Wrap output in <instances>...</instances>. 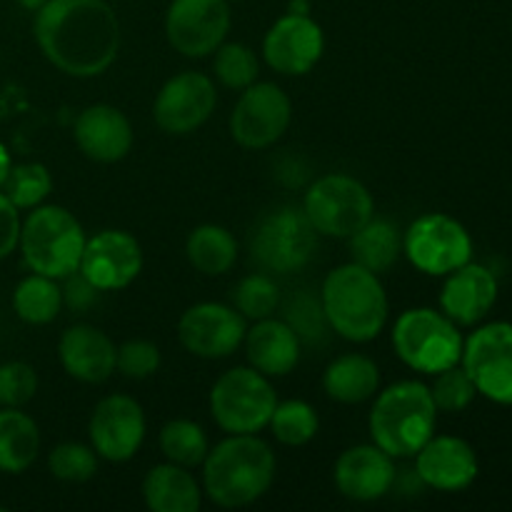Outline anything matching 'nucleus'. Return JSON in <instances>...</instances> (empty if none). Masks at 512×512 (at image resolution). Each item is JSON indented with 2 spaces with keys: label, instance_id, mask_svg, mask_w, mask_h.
<instances>
[{
  "label": "nucleus",
  "instance_id": "obj_36",
  "mask_svg": "<svg viewBox=\"0 0 512 512\" xmlns=\"http://www.w3.org/2000/svg\"><path fill=\"white\" fill-rule=\"evenodd\" d=\"M98 460L93 445L60 443L48 453V470L60 483H88L98 473Z\"/></svg>",
  "mask_w": 512,
  "mask_h": 512
},
{
  "label": "nucleus",
  "instance_id": "obj_11",
  "mask_svg": "<svg viewBox=\"0 0 512 512\" xmlns=\"http://www.w3.org/2000/svg\"><path fill=\"white\" fill-rule=\"evenodd\" d=\"M293 103L275 83L248 85L230 113V135L245 150H265L278 143L290 128Z\"/></svg>",
  "mask_w": 512,
  "mask_h": 512
},
{
  "label": "nucleus",
  "instance_id": "obj_5",
  "mask_svg": "<svg viewBox=\"0 0 512 512\" xmlns=\"http://www.w3.org/2000/svg\"><path fill=\"white\" fill-rule=\"evenodd\" d=\"M85 230L70 210L60 205H38L20 228V253L33 273L65 280L80 268Z\"/></svg>",
  "mask_w": 512,
  "mask_h": 512
},
{
  "label": "nucleus",
  "instance_id": "obj_28",
  "mask_svg": "<svg viewBox=\"0 0 512 512\" xmlns=\"http://www.w3.org/2000/svg\"><path fill=\"white\" fill-rule=\"evenodd\" d=\"M348 240L353 263L378 275L388 273L403 253V235H400L398 225L385 218H375V215Z\"/></svg>",
  "mask_w": 512,
  "mask_h": 512
},
{
  "label": "nucleus",
  "instance_id": "obj_40",
  "mask_svg": "<svg viewBox=\"0 0 512 512\" xmlns=\"http://www.w3.org/2000/svg\"><path fill=\"white\" fill-rule=\"evenodd\" d=\"M160 348L150 340H128L118 348L115 370L130 380H145L158 373L160 368Z\"/></svg>",
  "mask_w": 512,
  "mask_h": 512
},
{
  "label": "nucleus",
  "instance_id": "obj_16",
  "mask_svg": "<svg viewBox=\"0 0 512 512\" xmlns=\"http://www.w3.org/2000/svg\"><path fill=\"white\" fill-rule=\"evenodd\" d=\"M218 105V90L205 73L183 70L173 75L160 88L153 103V120L163 133L188 135L195 133Z\"/></svg>",
  "mask_w": 512,
  "mask_h": 512
},
{
  "label": "nucleus",
  "instance_id": "obj_33",
  "mask_svg": "<svg viewBox=\"0 0 512 512\" xmlns=\"http://www.w3.org/2000/svg\"><path fill=\"white\" fill-rule=\"evenodd\" d=\"M0 190L18 210H33L43 205V200L50 195L53 178L43 163H18L10 165L8 178Z\"/></svg>",
  "mask_w": 512,
  "mask_h": 512
},
{
  "label": "nucleus",
  "instance_id": "obj_32",
  "mask_svg": "<svg viewBox=\"0 0 512 512\" xmlns=\"http://www.w3.org/2000/svg\"><path fill=\"white\" fill-rule=\"evenodd\" d=\"M268 428L285 448H303L318 435L320 418L313 405L305 400H283V403L278 400Z\"/></svg>",
  "mask_w": 512,
  "mask_h": 512
},
{
  "label": "nucleus",
  "instance_id": "obj_35",
  "mask_svg": "<svg viewBox=\"0 0 512 512\" xmlns=\"http://www.w3.org/2000/svg\"><path fill=\"white\" fill-rule=\"evenodd\" d=\"M213 55V73L225 88L245 90L258 80L260 60L250 45L223 43Z\"/></svg>",
  "mask_w": 512,
  "mask_h": 512
},
{
  "label": "nucleus",
  "instance_id": "obj_30",
  "mask_svg": "<svg viewBox=\"0 0 512 512\" xmlns=\"http://www.w3.org/2000/svg\"><path fill=\"white\" fill-rule=\"evenodd\" d=\"M63 288L58 280L48 275L33 273L15 285L13 308L23 323L30 325H48L63 310Z\"/></svg>",
  "mask_w": 512,
  "mask_h": 512
},
{
  "label": "nucleus",
  "instance_id": "obj_25",
  "mask_svg": "<svg viewBox=\"0 0 512 512\" xmlns=\"http://www.w3.org/2000/svg\"><path fill=\"white\" fill-rule=\"evenodd\" d=\"M143 500L153 512H198L203 505V485L190 468L165 460L143 478Z\"/></svg>",
  "mask_w": 512,
  "mask_h": 512
},
{
  "label": "nucleus",
  "instance_id": "obj_39",
  "mask_svg": "<svg viewBox=\"0 0 512 512\" xmlns=\"http://www.w3.org/2000/svg\"><path fill=\"white\" fill-rule=\"evenodd\" d=\"M35 393H38V373L33 365L20 363V360L0 365V405L3 408H23L35 398Z\"/></svg>",
  "mask_w": 512,
  "mask_h": 512
},
{
  "label": "nucleus",
  "instance_id": "obj_42",
  "mask_svg": "<svg viewBox=\"0 0 512 512\" xmlns=\"http://www.w3.org/2000/svg\"><path fill=\"white\" fill-rule=\"evenodd\" d=\"M100 290L95 285H90L83 275L75 270L73 275L65 278V290H63V303L70 305L73 310H85L95 303Z\"/></svg>",
  "mask_w": 512,
  "mask_h": 512
},
{
  "label": "nucleus",
  "instance_id": "obj_1",
  "mask_svg": "<svg viewBox=\"0 0 512 512\" xmlns=\"http://www.w3.org/2000/svg\"><path fill=\"white\" fill-rule=\"evenodd\" d=\"M35 43L70 78H98L115 63L120 23L105 0H48L35 10Z\"/></svg>",
  "mask_w": 512,
  "mask_h": 512
},
{
  "label": "nucleus",
  "instance_id": "obj_13",
  "mask_svg": "<svg viewBox=\"0 0 512 512\" xmlns=\"http://www.w3.org/2000/svg\"><path fill=\"white\" fill-rule=\"evenodd\" d=\"M465 373L478 395L498 405H512V323H488L463 345Z\"/></svg>",
  "mask_w": 512,
  "mask_h": 512
},
{
  "label": "nucleus",
  "instance_id": "obj_15",
  "mask_svg": "<svg viewBox=\"0 0 512 512\" xmlns=\"http://www.w3.org/2000/svg\"><path fill=\"white\" fill-rule=\"evenodd\" d=\"M245 330L248 320L225 303H195L178 320L183 348L203 360L230 358L243 345Z\"/></svg>",
  "mask_w": 512,
  "mask_h": 512
},
{
  "label": "nucleus",
  "instance_id": "obj_23",
  "mask_svg": "<svg viewBox=\"0 0 512 512\" xmlns=\"http://www.w3.org/2000/svg\"><path fill=\"white\" fill-rule=\"evenodd\" d=\"M498 300V280L485 265L465 263L448 273L440 293V308L455 325H478Z\"/></svg>",
  "mask_w": 512,
  "mask_h": 512
},
{
  "label": "nucleus",
  "instance_id": "obj_10",
  "mask_svg": "<svg viewBox=\"0 0 512 512\" xmlns=\"http://www.w3.org/2000/svg\"><path fill=\"white\" fill-rule=\"evenodd\" d=\"M315 228L303 210L280 208L260 220L250 250L253 260L265 273L290 275L303 270L315 253Z\"/></svg>",
  "mask_w": 512,
  "mask_h": 512
},
{
  "label": "nucleus",
  "instance_id": "obj_44",
  "mask_svg": "<svg viewBox=\"0 0 512 512\" xmlns=\"http://www.w3.org/2000/svg\"><path fill=\"white\" fill-rule=\"evenodd\" d=\"M18 3L23 5L25 10H33V13H35V10H40V8H43V5L48 3V0H18Z\"/></svg>",
  "mask_w": 512,
  "mask_h": 512
},
{
  "label": "nucleus",
  "instance_id": "obj_27",
  "mask_svg": "<svg viewBox=\"0 0 512 512\" xmlns=\"http://www.w3.org/2000/svg\"><path fill=\"white\" fill-rule=\"evenodd\" d=\"M40 430L20 408L0 410V473L20 475L38 460Z\"/></svg>",
  "mask_w": 512,
  "mask_h": 512
},
{
  "label": "nucleus",
  "instance_id": "obj_2",
  "mask_svg": "<svg viewBox=\"0 0 512 512\" xmlns=\"http://www.w3.org/2000/svg\"><path fill=\"white\" fill-rule=\"evenodd\" d=\"M275 453L258 435H228L203 460V495L225 510L258 503L275 483Z\"/></svg>",
  "mask_w": 512,
  "mask_h": 512
},
{
  "label": "nucleus",
  "instance_id": "obj_43",
  "mask_svg": "<svg viewBox=\"0 0 512 512\" xmlns=\"http://www.w3.org/2000/svg\"><path fill=\"white\" fill-rule=\"evenodd\" d=\"M10 155H8V148H5L3 143H0V188H3L5 178H8V170H10Z\"/></svg>",
  "mask_w": 512,
  "mask_h": 512
},
{
  "label": "nucleus",
  "instance_id": "obj_14",
  "mask_svg": "<svg viewBox=\"0 0 512 512\" xmlns=\"http://www.w3.org/2000/svg\"><path fill=\"white\" fill-rule=\"evenodd\" d=\"M148 420L143 405L125 393L105 395L93 408L88 423V438L100 460L128 463L138 455L145 440Z\"/></svg>",
  "mask_w": 512,
  "mask_h": 512
},
{
  "label": "nucleus",
  "instance_id": "obj_45",
  "mask_svg": "<svg viewBox=\"0 0 512 512\" xmlns=\"http://www.w3.org/2000/svg\"><path fill=\"white\" fill-rule=\"evenodd\" d=\"M228 3H238V0H228Z\"/></svg>",
  "mask_w": 512,
  "mask_h": 512
},
{
  "label": "nucleus",
  "instance_id": "obj_41",
  "mask_svg": "<svg viewBox=\"0 0 512 512\" xmlns=\"http://www.w3.org/2000/svg\"><path fill=\"white\" fill-rule=\"evenodd\" d=\"M20 210L5 198V193H0V260L8 258L10 253H15L20 243Z\"/></svg>",
  "mask_w": 512,
  "mask_h": 512
},
{
  "label": "nucleus",
  "instance_id": "obj_3",
  "mask_svg": "<svg viewBox=\"0 0 512 512\" xmlns=\"http://www.w3.org/2000/svg\"><path fill=\"white\" fill-rule=\"evenodd\" d=\"M325 320L330 330L350 343H370L388 323L390 303L378 273L358 263L330 270L320 290Z\"/></svg>",
  "mask_w": 512,
  "mask_h": 512
},
{
  "label": "nucleus",
  "instance_id": "obj_20",
  "mask_svg": "<svg viewBox=\"0 0 512 512\" xmlns=\"http://www.w3.org/2000/svg\"><path fill=\"white\" fill-rule=\"evenodd\" d=\"M335 488L353 503H375L395 485V463L375 443L343 450L333 468Z\"/></svg>",
  "mask_w": 512,
  "mask_h": 512
},
{
  "label": "nucleus",
  "instance_id": "obj_9",
  "mask_svg": "<svg viewBox=\"0 0 512 512\" xmlns=\"http://www.w3.org/2000/svg\"><path fill=\"white\" fill-rule=\"evenodd\" d=\"M403 253L420 273L448 275L473 258V238L445 213H425L403 235Z\"/></svg>",
  "mask_w": 512,
  "mask_h": 512
},
{
  "label": "nucleus",
  "instance_id": "obj_6",
  "mask_svg": "<svg viewBox=\"0 0 512 512\" xmlns=\"http://www.w3.org/2000/svg\"><path fill=\"white\" fill-rule=\"evenodd\" d=\"M395 355L415 373L435 375L463 358V335L445 313L433 308H410L393 325Z\"/></svg>",
  "mask_w": 512,
  "mask_h": 512
},
{
  "label": "nucleus",
  "instance_id": "obj_24",
  "mask_svg": "<svg viewBox=\"0 0 512 512\" xmlns=\"http://www.w3.org/2000/svg\"><path fill=\"white\" fill-rule=\"evenodd\" d=\"M243 345L250 368L268 375V378H285V375L293 373L300 363V353H303L298 333L275 315L255 320L245 330Z\"/></svg>",
  "mask_w": 512,
  "mask_h": 512
},
{
  "label": "nucleus",
  "instance_id": "obj_4",
  "mask_svg": "<svg viewBox=\"0 0 512 512\" xmlns=\"http://www.w3.org/2000/svg\"><path fill=\"white\" fill-rule=\"evenodd\" d=\"M435 425L438 408L430 388L420 380H400L378 390L368 418L370 438L393 460L415 458L435 435Z\"/></svg>",
  "mask_w": 512,
  "mask_h": 512
},
{
  "label": "nucleus",
  "instance_id": "obj_37",
  "mask_svg": "<svg viewBox=\"0 0 512 512\" xmlns=\"http://www.w3.org/2000/svg\"><path fill=\"white\" fill-rule=\"evenodd\" d=\"M433 378V385H428V388L438 413H463L465 408H470L475 395H478L475 383L460 363L448 370H440Z\"/></svg>",
  "mask_w": 512,
  "mask_h": 512
},
{
  "label": "nucleus",
  "instance_id": "obj_8",
  "mask_svg": "<svg viewBox=\"0 0 512 512\" xmlns=\"http://www.w3.org/2000/svg\"><path fill=\"white\" fill-rule=\"evenodd\" d=\"M303 213L325 238H350L375 215V200L358 178L330 173L315 180L303 200Z\"/></svg>",
  "mask_w": 512,
  "mask_h": 512
},
{
  "label": "nucleus",
  "instance_id": "obj_31",
  "mask_svg": "<svg viewBox=\"0 0 512 512\" xmlns=\"http://www.w3.org/2000/svg\"><path fill=\"white\" fill-rule=\"evenodd\" d=\"M160 450H163L168 463L183 465V468H198V465H203L205 455H208L210 443L205 430L195 420L175 418L160 430Z\"/></svg>",
  "mask_w": 512,
  "mask_h": 512
},
{
  "label": "nucleus",
  "instance_id": "obj_21",
  "mask_svg": "<svg viewBox=\"0 0 512 512\" xmlns=\"http://www.w3.org/2000/svg\"><path fill=\"white\" fill-rule=\"evenodd\" d=\"M73 138L80 153L95 163H120L133 148V125L123 110L108 103H95L80 110L73 125Z\"/></svg>",
  "mask_w": 512,
  "mask_h": 512
},
{
  "label": "nucleus",
  "instance_id": "obj_38",
  "mask_svg": "<svg viewBox=\"0 0 512 512\" xmlns=\"http://www.w3.org/2000/svg\"><path fill=\"white\" fill-rule=\"evenodd\" d=\"M285 323L298 333L300 343H313V340H320L325 335V330H330L328 320H325L323 305H320V298H313V295L303 293L298 298L290 300L285 305Z\"/></svg>",
  "mask_w": 512,
  "mask_h": 512
},
{
  "label": "nucleus",
  "instance_id": "obj_19",
  "mask_svg": "<svg viewBox=\"0 0 512 512\" xmlns=\"http://www.w3.org/2000/svg\"><path fill=\"white\" fill-rule=\"evenodd\" d=\"M480 473L473 445L455 435H433L415 453V475L425 488L458 493L470 488Z\"/></svg>",
  "mask_w": 512,
  "mask_h": 512
},
{
  "label": "nucleus",
  "instance_id": "obj_17",
  "mask_svg": "<svg viewBox=\"0 0 512 512\" xmlns=\"http://www.w3.org/2000/svg\"><path fill=\"white\" fill-rule=\"evenodd\" d=\"M325 53L323 28L308 13H288L275 20L263 38V58L275 73L305 75Z\"/></svg>",
  "mask_w": 512,
  "mask_h": 512
},
{
  "label": "nucleus",
  "instance_id": "obj_18",
  "mask_svg": "<svg viewBox=\"0 0 512 512\" xmlns=\"http://www.w3.org/2000/svg\"><path fill=\"white\" fill-rule=\"evenodd\" d=\"M143 270V248L125 230H100L85 240L78 273L100 293L123 290Z\"/></svg>",
  "mask_w": 512,
  "mask_h": 512
},
{
  "label": "nucleus",
  "instance_id": "obj_26",
  "mask_svg": "<svg viewBox=\"0 0 512 512\" xmlns=\"http://www.w3.org/2000/svg\"><path fill=\"white\" fill-rule=\"evenodd\" d=\"M323 388L340 405H360L380 390V368L373 358L345 353L335 358L323 373Z\"/></svg>",
  "mask_w": 512,
  "mask_h": 512
},
{
  "label": "nucleus",
  "instance_id": "obj_12",
  "mask_svg": "<svg viewBox=\"0 0 512 512\" xmlns=\"http://www.w3.org/2000/svg\"><path fill=\"white\" fill-rule=\"evenodd\" d=\"M228 0H173L165 13V38L185 58L213 55L230 33Z\"/></svg>",
  "mask_w": 512,
  "mask_h": 512
},
{
  "label": "nucleus",
  "instance_id": "obj_34",
  "mask_svg": "<svg viewBox=\"0 0 512 512\" xmlns=\"http://www.w3.org/2000/svg\"><path fill=\"white\" fill-rule=\"evenodd\" d=\"M280 305V288L268 273H250L233 288V308L245 320L273 318Z\"/></svg>",
  "mask_w": 512,
  "mask_h": 512
},
{
  "label": "nucleus",
  "instance_id": "obj_22",
  "mask_svg": "<svg viewBox=\"0 0 512 512\" xmlns=\"http://www.w3.org/2000/svg\"><path fill=\"white\" fill-rule=\"evenodd\" d=\"M58 358L70 378L88 385H100L115 373L118 348L108 333L88 323H78L60 335Z\"/></svg>",
  "mask_w": 512,
  "mask_h": 512
},
{
  "label": "nucleus",
  "instance_id": "obj_7",
  "mask_svg": "<svg viewBox=\"0 0 512 512\" xmlns=\"http://www.w3.org/2000/svg\"><path fill=\"white\" fill-rule=\"evenodd\" d=\"M210 415L228 435H258L268 428L278 393L255 368H230L210 388Z\"/></svg>",
  "mask_w": 512,
  "mask_h": 512
},
{
  "label": "nucleus",
  "instance_id": "obj_29",
  "mask_svg": "<svg viewBox=\"0 0 512 512\" xmlns=\"http://www.w3.org/2000/svg\"><path fill=\"white\" fill-rule=\"evenodd\" d=\"M188 263L208 278H218L238 263V240L228 228L215 223L198 225L185 240Z\"/></svg>",
  "mask_w": 512,
  "mask_h": 512
}]
</instances>
